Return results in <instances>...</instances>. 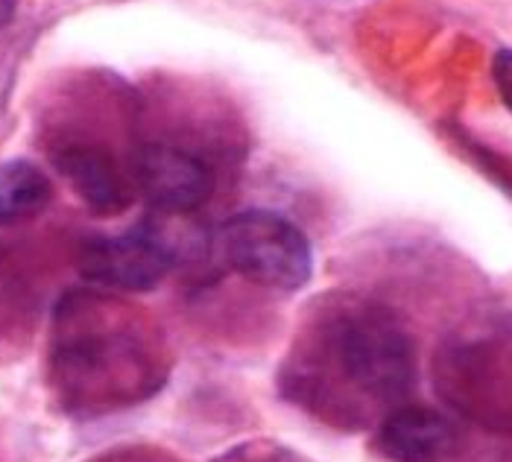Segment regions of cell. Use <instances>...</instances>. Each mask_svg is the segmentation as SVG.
I'll use <instances>...</instances> for the list:
<instances>
[{
	"mask_svg": "<svg viewBox=\"0 0 512 462\" xmlns=\"http://www.w3.org/2000/svg\"><path fill=\"white\" fill-rule=\"evenodd\" d=\"M457 442V427L425 407L395 410L378 430V451L393 462H445Z\"/></svg>",
	"mask_w": 512,
	"mask_h": 462,
	"instance_id": "cell-5",
	"label": "cell"
},
{
	"mask_svg": "<svg viewBox=\"0 0 512 462\" xmlns=\"http://www.w3.org/2000/svg\"><path fill=\"white\" fill-rule=\"evenodd\" d=\"M56 167L94 214H103V217L120 214L132 199L129 182L120 173L118 161L103 147L71 144L56 155Z\"/></svg>",
	"mask_w": 512,
	"mask_h": 462,
	"instance_id": "cell-6",
	"label": "cell"
},
{
	"mask_svg": "<svg viewBox=\"0 0 512 462\" xmlns=\"http://www.w3.org/2000/svg\"><path fill=\"white\" fill-rule=\"evenodd\" d=\"M77 267L85 281L123 293L156 290L164 275L176 270L170 255L144 226L118 237H91L79 249Z\"/></svg>",
	"mask_w": 512,
	"mask_h": 462,
	"instance_id": "cell-3",
	"label": "cell"
},
{
	"mask_svg": "<svg viewBox=\"0 0 512 462\" xmlns=\"http://www.w3.org/2000/svg\"><path fill=\"white\" fill-rule=\"evenodd\" d=\"M135 185L153 211L191 214L211 196V173L197 155L153 144L135 158Z\"/></svg>",
	"mask_w": 512,
	"mask_h": 462,
	"instance_id": "cell-4",
	"label": "cell"
},
{
	"mask_svg": "<svg viewBox=\"0 0 512 462\" xmlns=\"http://www.w3.org/2000/svg\"><path fill=\"white\" fill-rule=\"evenodd\" d=\"M214 249L243 278L273 290H302L314 275L311 240L276 211L249 208L229 217L214 237Z\"/></svg>",
	"mask_w": 512,
	"mask_h": 462,
	"instance_id": "cell-2",
	"label": "cell"
},
{
	"mask_svg": "<svg viewBox=\"0 0 512 462\" xmlns=\"http://www.w3.org/2000/svg\"><path fill=\"white\" fill-rule=\"evenodd\" d=\"M492 82L498 88V97L512 115V50H498L492 59Z\"/></svg>",
	"mask_w": 512,
	"mask_h": 462,
	"instance_id": "cell-8",
	"label": "cell"
},
{
	"mask_svg": "<svg viewBox=\"0 0 512 462\" xmlns=\"http://www.w3.org/2000/svg\"><path fill=\"white\" fill-rule=\"evenodd\" d=\"M331 354L360 395L393 404L416 381V357L407 331L390 310L357 308L331 325Z\"/></svg>",
	"mask_w": 512,
	"mask_h": 462,
	"instance_id": "cell-1",
	"label": "cell"
},
{
	"mask_svg": "<svg viewBox=\"0 0 512 462\" xmlns=\"http://www.w3.org/2000/svg\"><path fill=\"white\" fill-rule=\"evenodd\" d=\"M50 196V179L33 161L9 158L0 164V226H15L39 217Z\"/></svg>",
	"mask_w": 512,
	"mask_h": 462,
	"instance_id": "cell-7",
	"label": "cell"
},
{
	"mask_svg": "<svg viewBox=\"0 0 512 462\" xmlns=\"http://www.w3.org/2000/svg\"><path fill=\"white\" fill-rule=\"evenodd\" d=\"M15 6H18V0H0V27L9 24V18L15 15Z\"/></svg>",
	"mask_w": 512,
	"mask_h": 462,
	"instance_id": "cell-9",
	"label": "cell"
}]
</instances>
